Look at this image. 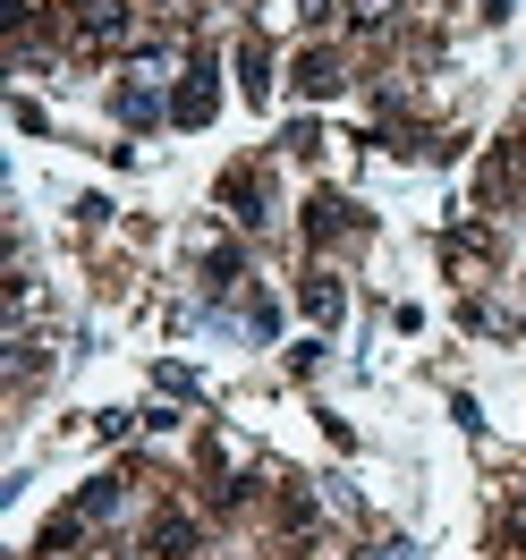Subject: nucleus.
Masks as SVG:
<instances>
[{"label": "nucleus", "mask_w": 526, "mask_h": 560, "mask_svg": "<svg viewBox=\"0 0 526 560\" xmlns=\"http://www.w3.org/2000/svg\"><path fill=\"white\" fill-rule=\"evenodd\" d=\"M204 119H212V60L178 85V128H204Z\"/></svg>", "instance_id": "1"}, {"label": "nucleus", "mask_w": 526, "mask_h": 560, "mask_svg": "<svg viewBox=\"0 0 526 560\" xmlns=\"http://www.w3.org/2000/svg\"><path fill=\"white\" fill-rule=\"evenodd\" d=\"M297 85H306V94H331V85H340V60H331V51H306V60H297Z\"/></svg>", "instance_id": "2"}]
</instances>
